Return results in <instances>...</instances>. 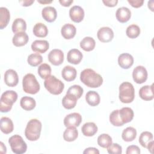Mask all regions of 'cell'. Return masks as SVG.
Returning <instances> with one entry per match:
<instances>
[{
	"label": "cell",
	"instance_id": "obj_1",
	"mask_svg": "<svg viewBox=\"0 0 154 154\" xmlns=\"http://www.w3.org/2000/svg\"><path fill=\"white\" fill-rule=\"evenodd\" d=\"M81 82L90 88H97L103 83V78L99 74L91 69H86L82 71L80 75Z\"/></svg>",
	"mask_w": 154,
	"mask_h": 154
},
{
	"label": "cell",
	"instance_id": "obj_2",
	"mask_svg": "<svg viewBox=\"0 0 154 154\" xmlns=\"http://www.w3.org/2000/svg\"><path fill=\"white\" fill-rule=\"evenodd\" d=\"M41 130L42 123L36 119H31L25 130V137L29 141H36L40 138Z\"/></svg>",
	"mask_w": 154,
	"mask_h": 154
},
{
	"label": "cell",
	"instance_id": "obj_3",
	"mask_svg": "<svg viewBox=\"0 0 154 154\" xmlns=\"http://www.w3.org/2000/svg\"><path fill=\"white\" fill-rule=\"evenodd\" d=\"M17 94L13 90H7L2 93L0 99V111L7 112L11 110L13 104L17 100Z\"/></svg>",
	"mask_w": 154,
	"mask_h": 154
},
{
	"label": "cell",
	"instance_id": "obj_4",
	"mask_svg": "<svg viewBox=\"0 0 154 154\" xmlns=\"http://www.w3.org/2000/svg\"><path fill=\"white\" fill-rule=\"evenodd\" d=\"M119 99L122 103L132 102L135 97V89L133 85L129 82L122 83L119 87Z\"/></svg>",
	"mask_w": 154,
	"mask_h": 154
},
{
	"label": "cell",
	"instance_id": "obj_5",
	"mask_svg": "<svg viewBox=\"0 0 154 154\" xmlns=\"http://www.w3.org/2000/svg\"><path fill=\"white\" fill-rule=\"evenodd\" d=\"M23 91L31 94H35L40 90V84L35 76L32 73H28L24 76L22 80Z\"/></svg>",
	"mask_w": 154,
	"mask_h": 154
},
{
	"label": "cell",
	"instance_id": "obj_6",
	"mask_svg": "<svg viewBox=\"0 0 154 154\" xmlns=\"http://www.w3.org/2000/svg\"><path fill=\"white\" fill-rule=\"evenodd\" d=\"M44 86L50 93L54 95L61 94L64 88V83L53 75L45 79Z\"/></svg>",
	"mask_w": 154,
	"mask_h": 154
},
{
	"label": "cell",
	"instance_id": "obj_7",
	"mask_svg": "<svg viewBox=\"0 0 154 154\" xmlns=\"http://www.w3.org/2000/svg\"><path fill=\"white\" fill-rule=\"evenodd\" d=\"M8 143L13 153L22 154L26 152L27 145L21 136L19 135L11 136L8 140Z\"/></svg>",
	"mask_w": 154,
	"mask_h": 154
},
{
	"label": "cell",
	"instance_id": "obj_8",
	"mask_svg": "<svg viewBox=\"0 0 154 154\" xmlns=\"http://www.w3.org/2000/svg\"><path fill=\"white\" fill-rule=\"evenodd\" d=\"M132 77L136 83L143 84L147 79V70L143 66H138L133 70Z\"/></svg>",
	"mask_w": 154,
	"mask_h": 154
},
{
	"label": "cell",
	"instance_id": "obj_9",
	"mask_svg": "<svg viewBox=\"0 0 154 154\" xmlns=\"http://www.w3.org/2000/svg\"><path fill=\"white\" fill-rule=\"evenodd\" d=\"M82 121V116L77 112L68 114L64 119V125L66 127H78Z\"/></svg>",
	"mask_w": 154,
	"mask_h": 154
},
{
	"label": "cell",
	"instance_id": "obj_10",
	"mask_svg": "<svg viewBox=\"0 0 154 154\" xmlns=\"http://www.w3.org/2000/svg\"><path fill=\"white\" fill-rule=\"evenodd\" d=\"M98 39L103 43L111 42L114 37V32L111 28L107 26L100 28L97 33Z\"/></svg>",
	"mask_w": 154,
	"mask_h": 154
},
{
	"label": "cell",
	"instance_id": "obj_11",
	"mask_svg": "<svg viewBox=\"0 0 154 154\" xmlns=\"http://www.w3.org/2000/svg\"><path fill=\"white\" fill-rule=\"evenodd\" d=\"M48 60L54 66L61 64L64 60V53L60 49H52L48 54Z\"/></svg>",
	"mask_w": 154,
	"mask_h": 154
},
{
	"label": "cell",
	"instance_id": "obj_12",
	"mask_svg": "<svg viewBox=\"0 0 154 154\" xmlns=\"http://www.w3.org/2000/svg\"><path fill=\"white\" fill-rule=\"evenodd\" d=\"M69 16L72 21L76 23H79L84 17V11L80 6L75 5L70 9Z\"/></svg>",
	"mask_w": 154,
	"mask_h": 154
},
{
	"label": "cell",
	"instance_id": "obj_13",
	"mask_svg": "<svg viewBox=\"0 0 154 154\" xmlns=\"http://www.w3.org/2000/svg\"><path fill=\"white\" fill-rule=\"evenodd\" d=\"M4 82L9 87H15L19 82V77L16 72L13 69L7 70L4 74Z\"/></svg>",
	"mask_w": 154,
	"mask_h": 154
},
{
	"label": "cell",
	"instance_id": "obj_14",
	"mask_svg": "<svg viewBox=\"0 0 154 154\" xmlns=\"http://www.w3.org/2000/svg\"><path fill=\"white\" fill-rule=\"evenodd\" d=\"M119 65L124 69L130 68L134 64L133 57L128 53H123L120 54L118 58Z\"/></svg>",
	"mask_w": 154,
	"mask_h": 154
},
{
	"label": "cell",
	"instance_id": "obj_15",
	"mask_svg": "<svg viewBox=\"0 0 154 154\" xmlns=\"http://www.w3.org/2000/svg\"><path fill=\"white\" fill-rule=\"evenodd\" d=\"M42 15L43 18L48 22H53L55 20L57 13L56 9L51 6L45 7L42 11Z\"/></svg>",
	"mask_w": 154,
	"mask_h": 154
},
{
	"label": "cell",
	"instance_id": "obj_16",
	"mask_svg": "<svg viewBox=\"0 0 154 154\" xmlns=\"http://www.w3.org/2000/svg\"><path fill=\"white\" fill-rule=\"evenodd\" d=\"M116 16L117 20L120 23H126L130 19L131 12L128 8L122 7L117 10Z\"/></svg>",
	"mask_w": 154,
	"mask_h": 154
},
{
	"label": "cell",
	"instance_id": "obj_17",
	"mask_svg": "<svg viewBox=\"0 0 154 154\" xmlns=\"http://www.w3.org/2000/svg\"><path fill=\"white\" fill-rule=\"evenodd\" d=\"M49 47L48 41L44 40H37L32 42L31 45V49L34 52L43 54L46 52Z\"/></svg>",
	"mask_w": 154,
	"mask_h": 154
},
{
	"label": "cell",
	"instance_id": "obj_18",
	"mask_svg": "<svg viewBox=\"0 0 154 154\" xmlns=\"http://www.w3.org/2000/svg\"><path fill=\"white\" fill-rule=\"evenodd\" d=\"M82 54L77 49H70L67 55V61L71 64H78L82 59Z\"/></svg>",
	"mask_w": 154,
	"mask_h": 154
},
{
	"label": "cell",
	"instance_id": "obj_19",
	"mask_svg": "<svg viewBox=\"0 0 154 154\" xmlns=\"http://www.w3.org/2000/svg\"><path fill=\"white\" fill-rule=\"evenodd\" d=\"M76 32V29L75 26L71 23L65 24L61 28V33L62 36L67 40H70L73 38Z\"/></svg>",
	"mask_w": 154,
	"mask_h": 154
},
{
	"label": "cell",
	"instance_id": "obj_20",
	"mask_svg": "<svg viewBox=\"0 0 154 154\" xmlns=\"http://www.w3.org/2000/svg\"><path fill=\"white\" fill-rule=\"evenodd\" d=\"M153 84L151 85H144L139 90L140 97L144 100H151L154 98Z\"/></svg>",
	"mask_w": 154,
	"mask_h": 154
},
{
	"label": "cell",
	"instance_id": "obj_21",
	"mask_svg": "<svg viewBox=\"0 0 154 154\" xmlns=\"http://www.w3.org/2000/svg\"><path fill=\"white\" fill-rule=\"evenodd\" d=\"M28 36L25 32H20L14 35L12 42L16 47H20L25 45L28 42Z\"/></svg>",
	"mask_w": 154,
	"mask_h": 154
},
{
	"label": "cell",
	"instance_id": "obj_22",
	"mask_svg": "<svg viewBox=\"0 0 154 154\" xmlns=\"http://www.w3.org/2000/svg\"><path fill=\"white\" fill-rule=\"evenodd\" d=\"M119 113L120 118L124 124L130 122L134 118V111L129 107L122 108L119 110Z\"/></svg>",
	"mask_w": 154,
	"mask_h": 154
},
{
	"label": "cell",
	"instance_id": "obj_23",
	"mask_svg": "<svg viewBox=\"0 0 154 154\" xmlns=\"http://www.w3.org/2000/svg\"><path fill=\"white\" fill-rule=\"evenodd\" d=\"M76 69L70 66H65L61 72V75L63 79L66 81H72L76 77Z\"/></svg>",
	"mask_w": 154,
	"mask_h": 154
},
{
	"label": "cell",
	"instance_id": "obj_24",
	"mask_svg": "<svg viewBox=\"0 0 154 154\" xmlns=\"http://www.w3.org/2000/svg\"><path fill=\"white\" fill-rule=\"evenodd\" d=\"M0 126L1 131L5 134H8L12 132L14 129V125L12 120L7 117H2L1 119Z\"/></svg>",
	"mask_w": 154,
	"mask_h": 154
},
{
	"label": "cell",
	"instance_id": "obj_25",
	"mask_svg": "<svg viewBox=\"0 0 154 154\" xmlns=\"http://www.w3.org/2000/svg\"><path fill=\"white\" fill-rule=\"evenodd\" d=\"M81 131L84 135L91 137L97 132V126L93 122H87L82 126Z\"/></svg>",
	"mask_w": 154,
	"mask_h": 154
},
{
	"label": "cell",
	"instance_id": "obj_26",
	"mask_svg": "<svg viewBox=\"0 0 154 154\" xmlns=\"http://www.w3.org/2000/svg\"><path fill=\"white\" fill-rule=\"evenodd\" d=\"M85 100L88 105L92 106H97L100 103V96L95 91H89L85 95Z\"/></svg>",
	"mask_w": 154,
	"mask_h": 154
},
{
	"label": "cell",
	"instance_id": "obj_27",
	"mask_svg": "<svg viewBox=\"0 0 154 154\" xmlns=\"http://www.w3.org/2000/svg\"><path fill=\"white\" fill-rule=\"evenodd\" d=\"M78 136V132L76 127H67L63 133V138L65 141L71 142L75 141Z\"/></svg>",
	"mask_w": 154,
	"mask_h": 154
},
{
	"label": "cell",
	"instance_id": "obj_28",
	"mask_svg": "<svg viewBox=\"0 0 154 154\" xmlns=\"http://www.w3.org/2000/svg\"><path fill=\"white\" fill-rule=\"evenodd\" d=\"M20 105L24 110L31 111L35 108L36 103L32 97L29 96H24L21 98Z\"/></svg>",
	"mask_w": 154,
	"mask_h": 154
},
{
	"label": "cell",
	"instance_id": "obj_29",
	"mask_svg": "<svg viewBox=\"0 0 154 154\" xmlns=\"http://www.w3.org/2000/svg\"><path fill=\"white\" fill-rule=\"evenodd\" d=\"M10 19V14L8 10L5 7L0 8V28L1 29L5 28Z\"/></svg>",
	"mask_w": 154,
	"mask_h": 154
},
{
	"label": "cell",
	"instance_id": "obj_30",
	"mask_svg": "<svg viewBox=\"0 0 154 154\" xmlns=\"http://www.w3.org/2000/svg\"><path fill=\"white\" fill-rule=\"evenodd\" d=\"M26 29V23L22 18L16 19L12 24V31L16 34L20 32H25Z\"/></svg>",
	"mask_w": 154,
	"mask_h": 154
},
{
	"label": "cell",
	"instance_id": "obj_31",
	"mask_svg": "<svg viewBox=\"0 0 154 154\" xmlns=\"http://www.w3.org/2000/svg\"><path fill=\"white\" fill-rule=\"evenodd\" d=\"M95 45V40L91 37H85L80 42V47L84 51L87 52L93 50Z\"/></svg>",
	"mask_w": 154,
	"mask_h": 154
},
{
	"label": "cell",
	"instance_id": "obj_32",
	"mask_svg": "<svg viewBox=\"0 0 154 154\" xmlns=\"http://www.w3.org/2000/svg\"><path fill=\"white\" fill-rule=\"evenodd\" d=\"M136 137H137V131L133 127L126 128L123 130L122 134V139L126 142L132 141L134 140L135 139Z\"/></svg>",
	"mask_w": 154,
	"mask_h": 154
},
{
	"label": "cell",
	"instance_id": "obj_33",
	"mask_svg": "<svg viewBox=\"0 0 154 154\" xmlns=\"http://www.w3.org/2000/svg\"><path fill=\"white\" fill-rule=\"evenodd\" d=\"M33 34L38 37H45L48 34L47 26L42 23H36L33 28Z\"/></svg>",
	"mask_w": 154,
	"mask_h": 154
},
{
	"label": "cell",
	"instance_id": "obj_34",
	"mask_svg": "<svg viewBox=\"0 0 154 154\" xmlns=\"http://www.w3.org/2000/svg\"><path fill=\"white\" fill-rule=\"evenodd\" d=\"M77 99L72 95L66 94L62 100V104L64 108L67 109L73 108L77 103Z\"/></svg>",
	"mask_w": 154,
	"mask_h": 154
},
{
	"label": "cell",
	"instance_id": "obj_35",
	"mask_svg": "<svg viewBox=\"0 0 154 154\" xmlns=\"http://www.w3.org/2000/svg\"><path fill=\"white\" fill-rule=\"evenodd\" d=\"M112 143V138L107 134H102L97 138V144L101 147L107 149Z\"/></svg>",
	"mask_w": 154,
	"mask_h": 154
},
{
	"label": "cell",
	"instance_id": "obj_36",
	"mask_svg": "<svg viewBox=\"0 0 154 154\" xmlns=\"http://www.w3.org/2000/svg\"><path fill=\"white\" fill-rule=\"evenodd\" d=\"M153 140V135L148 131L143 132L139 137L140 144L144 148H147L148 144Z\"/></svg>",
	"mask_w": 154,
	"mask_h": 154
},
{
	"label": "cell",
	"instance_id": "obj_37",
	"mask_svg": "<svg viewBox=\"0 0 154 154\" xmlns=\"http://www.w3.org/2000/svg\"><path fill=\"white\" fill-rule=\"evenodd\" d=\"M38 74L42 79H46L51 76V67L46 63L41 64L38 68Z\"/></svg>",
	"mask_w": 154,
	"mask_h": 154
},
{
	"label": "cell",
	"instance_id": "obj_38",
	"mask_svg": "<svg viewBox=\"0 0 154 154\" xmlns=\"http://www.w3.org/2000/svg\"><path fill=\"white\" fill-rule=\"evenodd\" d=\"M27 61L30 66L32 67H36L42 63L43 57L38 53L32 54L28 56Z\"/></svg>",
	"mask_w": 154,
	"mask_h": 154
},
{
	"label": "cell",
	"instance_id": "obj_39",
	"mask_svg": "<svg viewBox=\"0 0 154 154\" xmlns=\"http://www.w3.org/2000/svg\"><path fill=\"white\" fill-rule=\"evenodd\" d=\"M84 90L82 87L79 85H73L68 89L66 94L72 95L78 99L82 96Z\"/></svg>",
	"mask_w": 154,
	"mask_h": 154
},
{
	"label": "cell",
	"instance_id": "obj_40",
	"mask_svg": "<svg viewBox=\"0 0 154 154\" xmlns=\"http://www.w3.org/2000/svg\"><path fill=\"white\" fill-rule=\"evenodd\" d=\"M126 34L130 38H137L140 34V27L135 24L131 25L127 28Z\"/></svg>",
	"mask_w": 154,
	"mask_h": 154
},
{
	"label": "cell",
	"instance_id": "obj_41",
	"mask_svg": "<svg viewBox=\"0 0 154 154\" xmlns=\"http://www.w3.org/2000/svg\"><path fill=\"white\" fill-rule=\"evenodd\" d=\"M109 121L111 123L115 126H121L124 125V123L122 122L120 118L119 109L114 110L110 114Z\"/></svg>",
	"mask_w": 154,
	"mask_h": 154
},
{
	"label": "cell",
	"instance_id": "obj_42",
	"mask_svg": "<svg viewBox=\"0 0 154 154\" xmlns=\"http://www.w3.org/2000/svg\"><path fill=\"white\" fill-rule=\"evenodd\" d=\"M107 151L110 154H121L122 152V148L117 143H112V144L107 148Z\"/></svg>",
	"mask_w": 154,
	"mask_h": 154
},
{
	"label": "cell",
	"instance_id": "obj_43",
	"mask_svg": "<svg viewBox=\"0 0 154 154\" xmlns=\"http://www.w3.org/2000/svg\"><path fill=\"white\" fill-rule=\"evenodd\" d=\"M126 154H139L140 153V148L135 145H131L127 147Z\"/></svg>",
	"mask_w": 154,
	"mask_h": 154
},
{
	"label": "cell",
	"instance_id": "obj_44",
	"mask_svg": "<svg viewBox=\"0 0 154 154\" xmlns=\"http://www.w3.org/2000/svg\"><path fill=\"white\" fill-rule=\"evenodd\" d=\"M128 2L134 8H139L143 5V0H128Z\"/></svg>",
	"mask_w": 154,
	"mask_h": 154
},
{
	"label": "cell",
	"instance_id": "obj_45",
	"mask_svg": "<svg viewBox=\"0 0 154 154\" xmlns=\"http://www.w3.org/2000/svg\"><path fill=\"white\" fill-rule=\"evenodd\" d=\"M103 3L105 4V5L109 7H115L117 3H118V1L117 0H109V1H102Z\"/></svg>",
	"mask_w": 154,
	"mask_h": 154
},
{
	"label": "cell",
	"instance_id": "obj_46",
	"mask_svg": "<svg viewBox=\"0 0 154 154\" xmlns=\"http://www.w3.org/2000/svg\"><path fill=\"white\" fill-rule=\"evenodd\" d=\"M83 153L84 154H99V151L94 147H88L87 148L84 152Z\"/></svg>",
	"mask_w": 154,
	"mask_h": 154
},
{
	"label": "cell",
	"instance_id": "obj_47",
	"mask_svg": "<svg viewBox=\"0 0 154 154\" xmlns=\"http://www.w3.org/2000/svg\"><path fill=\"white\" fill-rule=\"evenodd\" d=\"M59 2L62 6L64 7H69L73 2V0H60Z\"/></svg>",
	"mask_w": 154,
	"mask_h": 154
},
{
	"label": "cell",
	"instance_id": "obj_48",
	"mask_svg": "<svg viewBox=\"0 0 154 154\" xmlns=\"http://www.w3.org/2000/svg\"><path fill=\"white\" fill-rule=\"evenodd\" d=\"M22 6H24V7H28V6H30L31 5H32V3H34V1L33 0H24V1H19Z\"/></svg>",
	"mask_w": 154,
	"mask_h": 154
},
{
	"label": "cell",
	"instance_id": "obj_49",
	"mask_svg": "<svg viewBox=\"0 0 154 154\" xmlns=\"http://www.w3.org/2000/svg\"><path fill=\"white\" fill-rule=\"evenodd\" d=\"M0 146H1V153H6L7 149H6L5 146L4 144V143L2 142L0 143Z\"/></svg>",
	"mask_w": 154,
	"mask_h": 154
},
{
	"label": "cell",
	"instance_id": "obj_50",
	"mask_svg": "<svg viewBox=\"0 0 154 154\" xmlns=\"http://www.w3.org/2000/svg\"><path fill=\"white\" fill-rule=\"evenodd\" d=\"M147 148L148 149L149 151L150 152V153H152V152H152V150H153V140L151 141L148 144V145H147Z\"/></svg>",
	"mask_w": 154,
	"mask_h": 154
},
{
	"label": "cell",
	"instance_id": "obj_51",
	"mask_svg": "<svg viewBox=\"0 0 154 154\" xmlns=\"http://www.w3.org/2000/svg\"><path fill=\"white\" fill-rule=\"evenodd\" d=\"M38 3H40V4H50V3L52 2V1H38Z\"/></svg>",
	"mask_w": 154,
	"mask_h": 154
}]
</instances>
